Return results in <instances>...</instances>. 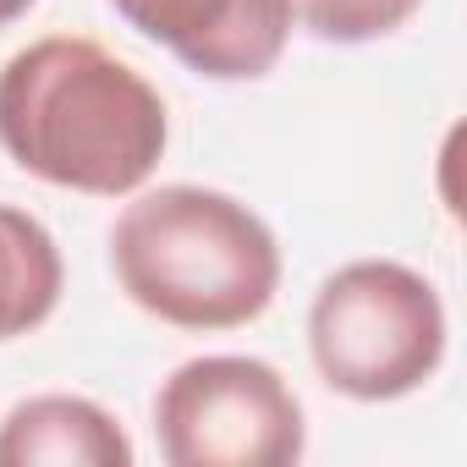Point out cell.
<instances>
[{
  "mask_svg": "<svg viewBox=\"0 0 467 467\" xmlns=\"http://www.w3.org/2000/svg\"><path fill=\"white\" fill-rule=\"evenodd\" d=\"M116 17L209 83L275 72L292 39V0H110Z\"/></svg>",
  "mask_w": 467,
  "mask_h": 467,
  "instance_id": "5b68a950",
  "label": "cell"
},
{
  "mask_svg": "<svg viewBox=\"0 0 467 467\" xmlns=\"http://www.w3.org/2000/svg\"><path fill=\"white\" fill-rule=\"evenodd\" d=\"M67 292V265L50 225L17 203H0V341L34 336Z\"/></svg>",
  "mask_w": 467,
  "mask_h": 467,
  "instance_id": "52a82bcc",
  "label": "cell"
},
{
  "mask_svg": "<svg viewBox=\"0 0 467 467\" xmlns=\"http://www.w3.org/2000/svg\"><path fill=\"white\" fill-rule=\"evenodd\" d=\"M165 143L160 88L94 39L50 34L0 67V149L50 187L132 198L160 171Z\"/></svg>",
  "mask_w": 467,
  "mask_h": 467,
  "instance_id": "6da1fadb",
  "label": "cell"
},
{
  "mask_svg": "<svg viewBox=\"0 0 467 467\" xmlns=\"http://www.w3.org/2000/svg\"><path fill=\"white\" fill-rule=\"evenodd\" d=\"M423 0H292V17L325 45H374L418 17Z\"/></svg>",
  "mask_w": 467,
  "mask_h": 467,
  "instance_id": "ba28073f",
  "label": "cell"
},
{
  "mask_svg": "<svg viewBox=\"0 0 467 467\" xmlns=\"http://www.w3.org/2000/svg\"><path fill=\"white\" fill-rule=\"evenodd\" d=\"M34 12V0H0V28H12L17 17H28Z\"/></svg>",
  "mask_w": 467,
  "mask_h": 467,
  "instance_id": "9c48e42d",
  "label": "cell"
},
{
  "mask_svg": "<svg viewBox=\"0 0 467 467\" xmlns=\"http://www.w3.org/2000/svg\"><path fill=\"white\" fill-rule=\"evenodd\" d=\"M110 270L132 308L176 330H243L281 292V243L243 198L198 182L138 187L110 225Z\"/></svg>",
  "mask_w": 467,
  "mask_h": 467,
  "instance_id": "7a4b0ae2",
  "label": "cell"
},
{
  "mask_svg": "<svg viewBox=\"0 0 467 467\" xmlns=\"http://www.w3.org/2000/svg\"><path fill=\"white\" fill-rule=\"evenodd\" d=\"M308 358L347 401H401L445 363V303L396 259H352L308 303Z\"/></svg>",
  "mask_w": 467,
  "mask_h": 467,
  "instance_id": "3957f363",
  "label": "cell"
},
{
  "mask_svg": "<svg viewBox=\"0 0 467 467\" xmlns=\"http://www.w3.org/2000/svg\"><path fill=\"white\" fill-rule=\"evenodd\" d=\"M154 440L171 467H292L308 451V423L275 363L209 352L160 379Z\"/></svg>",
  "mask_w": 467,
  "mask_h": 467,
  "instance_id": "277c9868",
  "label": "cell"
},
{
  "mask_svg": "<svg viewBox=\"0 0 467 467\" xmlns=\"http://www.w3.org/2000/svg\"><path fill=\"white\" fill-rule=\"evenodd\" d=\"M132 440L116 412L88 396H28L0 418V467H132Z\"/></svg>",
  "mask_w": 467,
  "mask_h": 467,
  "instance_id": "8992f818",
  "label": "cell"
}]
</instances>
